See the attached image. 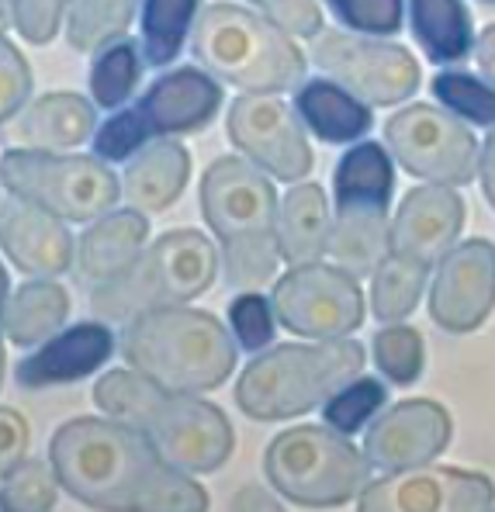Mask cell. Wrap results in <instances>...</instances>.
Wrapping results in <instances>:
<instances>
[{"label":"cell","mask_w":495,"mask_h":512,"mask_svg":"<svg viewBox=\"0 0 495 512\" xmlns=\"http://www.w3.org/2000/svg\"><path fill=\"white\" fill-rule=\"evenodd\" d=\"M63 488L101 512H205L208 492L122 419H70L49 443Z\"/></svg>","instance_id":"1"},{"label":"cell","mask_w":495,"mask_h":512,"mask_svg":"<svg viewBox=\"0 0 495 512\" xmlns=\"http://www.w3.org/2000/svg\"><path fill=\"white\" fill-rule=\"evenodd\" d=\"M94 405L129 423L184 474H208L232 454V423L212 402L167 391L139 371H108L94 384Z\"/></svg>","instance_id":"2"},{"label":"cell","mask_w":495,"mask_h":512,"mask_svg":"<svg viewBox=\"0 0 495 512\" xmlns=\"http://www.w3.org/2000/svg\"><path fill=\"white\" fill-rule=\"evenodd\" d=\"M201 212L222 246L225 281L236 291L270 284L281 263V205L270 173L243 156H219L201 177Z\"/></svg>","instance_id":"3"},{"label":"cell","mask_w":495,"mask_h":512,"mask_svg":"<svg viewBox=\"0 0 495 512\" xmlns=\"http://www.w3.org/2000/svg\"><path fill=\"white\" fill-rule=\"evenodd\" d=\"M236 346L212 312L187 305L135 315L122 333V357L132 371L180 395H201L225 384L236 367Z\"/></svg>","instance_id":"4"},{"label":"cell","mask_w":495,"mask_h":512,"mask_svg":"<svg viewBox=\"0 0 495 512\" xmlns=\"http://www.w3.org/2000/svg\"><path fill=\"white\" fill-rule=\"evenodd\" d=\"M364 346L350 336L322 343H281L250 360L236 381V405L253 423H281L326 405L364 371Z\"/></svg>","instance_id":"5"},{"label":"cell","mask_w":495,"mask_h":512,"mask_svg":"<svg viewBox=\"0 0 495 512\" xmlns=\"http://www.w3.org/2000/svg\"><path fill=\"white\" fill-rule=\"evenodd\" d=\"M194 59L219 84L243 94H284L305 84V56L284 28L239 4H212L201 11L191 35Z\"/></svg>","instance_id":"6"},{"label":"cell","mask_w":495,"mask_h":512,"mask_svg":"<svg viewBox=\"0 0 495 512\" xmlns=\"http://www.w3.org/2000/svg\"><path fill=\"white\" fill-rule=\"evenodd\" d=\"M219 274V253L198 229H174L156 239L122 277L97 284L90 308L101 322H132L167 305H187L205 295Z\"/></svg>","instance_id":"7"},{"label":"cell","mask_w":495,"mask_h":512,"mask_svg":"<svg viewBox=\"0 0 495 512\" xmlns=\"http://www.w3.org/2000/svg\"><path fill=\"white\" fill-rule=\"evenodd\" d=\"M374 464L333 426H295L270 440L264 474L281 499L305 509H336L360 499Z\"/></svg>","instance_id":"8"},{"label":"cell","mask_w":495,"mask_h":512,"mask_svg":"<svg viewBox=\"0 0 495 512\" xmlns=\"http://www.w3.org/2000/svg\"><path fill=\"white\" fill-rule=\"evenodd\" d=\"M392 191V156L378 142H357L336 163V222L329 236V256L347 274L371 277L378 263L392 253V222H388Z\"/></svg>","instance_id":"9"},{"label":"cell","mask_w":495,"mask_h":512,"mask_svg":"<svg viewBox=\"0 0 495 512\" xmlns=\"http://www.w3.org/2000/svg\"><path fill=\"white\" fill-rule=\"evenodd\" d=\"M222 84L212 73H201L194 66H180V70L160 77L139 104L129 111H118L94 132V156L108 163L132 160L135 149H142L156 135H184L198 132L215 118L222 108Z\"/></svg>","instance_id":"10"},{"label":"cell","mask_w":495,"mask_h":512,"mask_svg":"<svg viewBox=\"0 0 495 512\" xmlns=\"http://www.w3.org/2000/svg\"><path fill=\"white\" fill-rule=\"evenodd\" d=\"M101 156H63L49 149H7L4 191L49 208L63 222H94L122 198V184Z\"/></svg>","instance_id":"11"},{"label":"cell","mask_w":495,"mask_h":512,"mask_svg":"<svg viewBox=\"0 0 495 512\" xmlns=\"http://www.w3.org/2000/svg\"><path fill=\"white\" fill-rule=\"evenodd\" d=\"M385 142L412 177H423L430 184L464 187L478 177V160H482L478 139L454 111L409 104L388 118Z\"/></svg>","instance_id":"12"},{"label":"cell","mask_w":495,"mask_h":512,"mask_svg":"<svg viewBox=\"0 0 495 512\" xmlns=\"http://www.w3.org/2000/svg\"><path fill=\"white\" fill-rule=\"evenodd\" d=\"M309 56L329 80H336L343 90L374 108L409 101L423 77L405 45L364 39L354 32H333V28L315 35Z\"/></svg>","instance_id":"13"},{"label":"cell","mask_w":495,"mask_h":512,"mask_svg":"<svg viewBox=\"0 0 495 512\" xmlns=\"http://www.w3.org/2000/svg\"><path fill=\"white\" fill-rule=\"evenodd\" d=\"M274 315L288 333L340 340L364 322V291L343 267L305 263L274 284Z\"/></svg>","instance_id":"14"},{"label":"cell","mask_w":495,"mask_h":512,"mask_svg":"<svg viewBox=\"0 0 495 512\" xmlns=\"http://www.w3.org/2000/svg\"><path fill=\"white\" fill-rule=\"evenodd\" d=\"M295 108L277 94H243L229 104V139L253 167L284 184H302L312 170V149Z\"/></svg>","instance_id":"15"},{"label":"cell","mask_w":495,"mask_h":512,"mask_svg":"<svg viewBox=\"0 0 495 512\" xmlns=\"http://www.w3.org/2000/svg\"><path fill=\"white\" fill-rule=\"evenodd\" d=\"M492 506V478L478 471L433 468V464L388 471L357 499L360 512H482Z\"/></svg>","instance_id":"16"},{"label":"cell","mask_w":495,"mask_h":512,"mask_svg":"<svg viewBox=\"0 0 495 512\" xmlns=\"http://www.w3.org/2000/svg\"><path fill=\"white\" fill-rule=\"evenodd\" d=\"M495 308V246L468 239L437 263L430 288V319L444 333H475Z\"/></svg>","instance_id":"17"},{"label":"cell","mask_w":495,"mask_h":512,"mask_svg":"<svg viewBox=\"0 0 495 512\" xmlns=\"http://www.w3.org/2000/svg\"><path fill=\"white\" fill-rule=\"evenodd\" d=\"M450 412L433 398H409L378 416L364 433V454L381 471L437 461L450 443Z\"/></svg>","instance_id":"18"},{"label":"cell","mask_w":495,"mask_h":512,"mask_svg":"<svg viewBox=\"0 0 495 512\" xmlns=\"http://www.w3.org/2000/svg\"><path fill=\"white\" fill-rule=\"evenodd\" d=\"M464 229V198L447 184L412 187L392 218V253L419 267H437Z\"/></svg>","instance_id":"19"},{"label":"cell","mask_w":495,"mask_h":512,"mask_svg":"<svg viewBox=\"0 0 495 512\" xmlns=\"http://www.w3.org/2000/svg\"><path fill=\"white\" fill-rule=\"evenodd\" d=\"M0 243H4L7 263L28 277L66 274L77 253L63 218L11 191L4 194V205H0Z\"/></svg>","instance_id":"20"},{"label":"cell","mask_w":495,"mask_h":512,"mask_svg":"<svg viewBox=\"0 0 495 512\" xmlns=\"http://www.w3.org/2000/svg\"><path fill=\"white\" fill-rule=\"evenodd\" d=\"M111 353H115V333L108 329V322H80V326L45 340L42 350H35L32 357L18 360L14 378H18L21 388L32 391L80 381L94 374L97 367H104Z\"/></svg>","instance_id":"21"},{"label":"cell","mask_w":495,"mask_h":512,"mask_svg":"<svg viewBox=\"0 0 495 512\" xmlns=\"http://www.w3.org/2000/svg\"><path fill=\"white\" fill-rule=\"evenodd\" d=\"M191 180V153L174 139H153L132 156L122 177V198L142 215L167 212Z\"/></svg>","instance_id":"22"},{"label":"cell","mask_w":495,"mask_h":512,"mask_svg":"<svg viewBox=\"0 0 495 512\" xmlns=\"http://www.w3.org/2000/svg\"><path fill=\"white\" fill-rule=\"evenodd\" d=\"M146 239H149V222L135 208L94 218L77 243L80 277L90 284H108L115 277H122L139 260Z\"/></svg>","instance_id":"23"},{"label":"cell","mask_w":495,"mask_h":512,"mask_svg":"<svg viewBox=\"0 0 495 512\" xmlns=\"http://www.w3.org/2000/svg\"><path fill=\"white\" fill-rule=\"evenodd\" d=\"M333 218H329L326 191L319 184H295L281 198V218H277V239H281V260L288 267L319 263L329 253Z\"/></svg>","instance_id":"24"},{"label":"cell","mask_w":495,"mask_h":512,"mask_svg":"<svg viewBox=\"0 0 495 512\" xmlns=\"http://www.w3.org/2000/svg\"><path fill=\"white\" fill-rule=\"evenodd\" d=\"M97 128L94 104L80 94L70 90H59V94H45L32 108L21 115L18 128H14V139H21L28 149H73L80 142H87Z\"/></svg>","instance_id":"25"},{"label":"cell","mask_w":495,"mask_h":512,"mask_svg":"<svg viewBox=\"0 0 495 512\" xmlns=\"http://www.w3.org/2000/svg\"><path fill=\"white\" fill-rule=\"evenodd\" d=\"M295 111L322 142H357L371 132L367 104L336 80H305L295 94Z\"/></svg>","instance_id":"26"},{"label":"cell","mask_w":495,"mask_h":512,"mask_svg":"<svg viewBox=\"0 0 495 512\" xmlns=\"http://www.w3.org/2000/svg\"><path fill=\"white\" fill-rule=\"evenodd\" d=\"M66 315H70L66 288L49 277H39L4 298V336L14 346H39L63 329Z\"/></svg>","instance_id":"27"},{"label":"cell","mask_w":495,"mask_h":512,"mask_svg":"<svg viewBox=\"0 0 495 512\" xmlns=\"http://www.w3.org/2000/svg\"><path fill=\"white\" fill-rule=\"evenodd\" d=\"M409 25L430 63L450 66L471 52V14L461 0H409Z\"/></svg>","instance_id":"28"},{"label":"cell","mask_w":495,"mask_h":512,"mask_svg":"<svg viewBox=\"0 0 495 512\" xmlns=\"http://www.w3.org/2000/svg\"><path fill=\"white\" fill-rule=\"evenodd\" d=\"M201 0H146L142 4V59L149 66H170L184 49Z\"/></svg>","instance_id":"29"},{"label":"cell","mask_w":495,"mask_h":512,"mask_svg":"<svg viewBox=\"0 0 495 512\" xmlns=\"http://www.w3.org/2000/svg\"><path fill=\"white\" fill-rule=\"evenodd\" d=\"M139 0H73L66 42L77 52H101L129 32Z\"/></svg>","instance_id":"30"},{"label":"cell","mask_w":495,"mask_h":512,"mask_svg":"<svg viewBox=\"0 0 495 512\" xmlns=\"http://www.w3.org/2000/svg\"><path fill=\"white\" fill-rule=\"evenodd\" d=\"M426 274L430 270L419 267V263L388 253L371 274V308L378 322H399L405 315H412V308L423 298Z\"/></svg>","instance_id":"31"},{"label":"cell","mask_w":495,"mask_h":512,"mask_svg":"<svg viewBox=\"0 0 495 512\" xmlns=\"http://www.w3.org/2000/svg\"><path fill=\"white\" fill-rule=\"evenodd\" d=\"M142 73V59L139 49L132 42H111L97 52L94 66H90V94H94V104L104 111L122 108L132 97L135 84H139Z\"/></svg>","instance_id":"32"},{"label":"cell","mask_w":495,"mask_h":512,"mask_svg":"<svg viewBox=\"0 0 495 512\" xmlns=\"http://www.w3.org/2000/svg\"><path fill=\"white\" fill-rule=\"evenodd\" d=\"M0 506L4 512H49L59 499V474L52 464L21 461L18 468L0 474Z\"/></svg>","instance_id":"33"},{"label":"cell","mask_w":495,"mask_h":512,"mask_svg":"<svg viewBox=\"0 0 495 512\" xmlns=\"http://www.w3.org/2000/svg\"><path fill=\"white\" fill-rule=\"evenodd\" d=\"M430 87H433V97H437L447 111H454L457 118H464V122H471V125L495 128V87L468 77V73H454V70L437 73Z\"/></svg>","instance_id":"34"},{"label":"cell","mask_w":495,"mask_h":512,"mask_svg":"<svg viewBox=\"0 0 495 512\" xmlns=\"http://www.w3.org/2000/svg\"><path fill=\"white\" fill-rule=\"evenodd\" d=\"M374 364L392 384H412L423 374V336L412 326H388L374 336Z\"/></svg>","instance_id":"35"},{"label":"cell","mask_w":495,"mask_h":512,"mask_svg":"<svg viewBox=\"0 0 495 512\" xmlns=\"http://www.w3.org/2000/svg\"><path fill=\"white\" fill-rule=\"evenodd\" d=\"M388 402V388L374 378H360V381H350L347 388H340L333 398L326 402V426L340 429V433H357L381 405Z\"/></svg>","instance_id":"36"},{"label":"cell","mask_w":495,"mask_h":512,"mask_svg":"<svg viewBox=\"0 0 495 512\" xmlns=\"http://www.w3.org/2000/svg\"><path fill=\"white\" fill-rule=\"evenodd\" d=\"M329 11L360 35H395L402 32V0H326Z\"/></svg>","instance_id":"37"},{"label":"cell","mask_w":495,"mask_h":512,"mask_svg":"<svg viewBox=\"0 0 495 512\" xmlns=\"http://www.w3.org/2000/svg\"><path fill=\"white\" fill-rule=\"evenodd\" d=\"M229 326L243 350H250V353L264 350V346H270V336H274L270 301L260 298L257 291H243V295L232 298V305H229Z\"/></svg>","instance_id":"38"},{"label":"cell","mask_w":495,"mask_h":512,"mask_svg":"<svg viewBox=\"0 0 495 512\" xmlns=\"http://www.w3.org/2000/svg\"><path fill=\"white\" fill-rule=\"evenodd\" d=\"M73 0H4L7 18L21 32V39L32 45H45L56 39L59 21Z\"/></svg>","instance_id":"39"},{"label":"cell","mask_w":495,"mask_h":512,"mask_svg":"<svg viewBox=\"0 0 495 512\" xmlns=\"http://www.w3.org/2000/svg\"><path fill=\"white\" fill-rule=\"evenodd\" d=\"M32 97V66L18 52V45L4 39L0 45V118L11 122Z\"/></svg>","instance_id":"40"},{"label":"cell","mask_w":495,"mask_h":512,"mask_svg":"<svg viewBox=\"0 0 495 512\" xmlns=\"http://www.w3.org/2000/svg\"><path fill=\"white\" fill-rule=\"evenodd\" d=\"M264 11V18L298 39H315L322 32V11L315 0H250Z\"/></svg>","instance_id":"41"},{"label":"cell","mask_w":495,"mask_h":512,"mask_svg":"<svg viewBox=\"0 0 495 512\" xmlns=\"http://www.w3.org/2000/svg\"><path fill=\"white\" fill-rule=\"evenodd\" d=\"M28 443H32V429H28L25 416L7 405V409L0 412V474H7L25 461Z\"/></svg>","instance_id":"42"},{"label":"cell","mask_w":495,"mask_h":512,"mask_svg":"<svg viewBox=\"0 0 495 512\" xmlns=\"http://www.w3.org/2000/svg\"><path fill=\"white\" fill-rule=\"evenodd\" d=\"M478 177H482L485 201H489L492 212H495V128H489V135H485L482 160H478Z\"/></svg>","instance_id":"43"},{"label":"cell","mask_w":495,"mask_h":512,"mask_svg":"<svg viewBox=\"0 0 495 512\" xmlns=\"http://www.w3.org/2000/svg\"><path fill=\"white\" fill-rule=\"evenodd\" d=\"M475 63H478V73H482L485 84L495 87V25L485 28L475 42Z\"/></svg>","instance_id":"44"},{"label":"cell","mask_w":495,"mask_h":512,"mask_svg":"<svg viewBox=\"0 0 495 512\" xmlns=\"http://www.w3.org/2000/svg\"><path fill=\"white\" fill-rule=\"evenodd\" d=\"M485 4H495V0H485Z\"/></svg>","instance_id":"45"}]
</instances>
